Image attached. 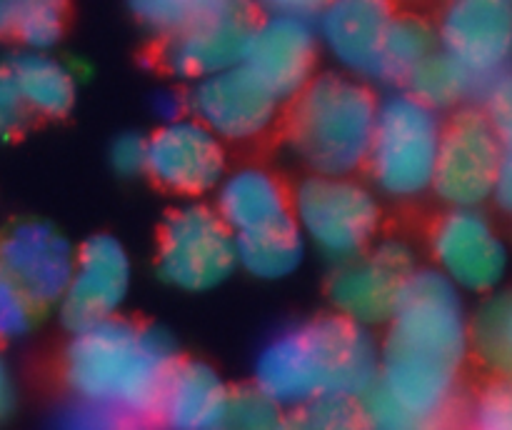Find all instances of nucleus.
<instances>
[{
    "mask_svg": "<svg viewBox=\"0 0 512 430\" xmlns=\"http://www.w3.org/2000/svg\"><path fill=\"white\" fill-rule=\"evenodd\" d=\"M285 425L283 405L270 398L258 385L248 390H238L230 395L228 428L245 430H270Z\"/></svg>",
    "mask_w": 512,
    "mask_h": 430,
    "instance_id": "c85d7f7f",
    "label": "nucleus"
},
{
    "mask_svg": "<svg viewBox=\"0 0 512 430\" xmlns=\"http://www.w3.org/2000/svg\"><path fill=\"white\" fill-rule=\"evenodd\" d=\"M440 48L438 28L418 15H395L388 35H385L383 53H380L378 75L383 83H405L415 68Z\"/></svg>",
    "mask_w": 512,
    "mask_h": 430,
    "instance_id": "b1692460",
    "label": "nucleus"
},
{
    "mask_svg": "<svg viewBox=\"0 0 512 430\" xmlns=\"http://www.w3.org/2000/svg\"><path fill=\"white\" fill-rule=\"evenodd\" d=\"M395 0H330L318 18V38L345 73L375 80Z\"/></svg>",
    "mask_w": 512,
    "mask_h": 430,
    "instance_id": "a211bd4d",
    "label": "nucleus"
},
{
    "mask_svg": "<svg viewBox=\"0 0 512 430\" xmlns=\"http://www.w3.org/2000/svg\"><path fill=\"white\" fill-rule=\"evenodd\" d=\"M410 3H428V0H410Z\"/></svg>",
    "mask_w": 512,
    "mask_h": 430,
    "instance_id": "ea45409f",
    "label": "nucleus"
},
{
    "mask_svg": "<svg viewBox=\"0 0 512 430\" xmlns=\"http://www.w3.org/2000/svg\"><path fill=\"white\" fill-rule=\"evenodd\" d=\"M35 305L0 265V340L20 338L33 325Z\"/></svg>",
    "mask_w": 512,
    "mask_h": 430,
    "instance_id": "c756f323",
    "label": "nucleus"
},
{
    "mask_svg": "<svg viewBox=\"0 0 512 430\" xmlns=\"http://www.w3.org/2000/svg\"><path fill=\"white\" fill-rule=\"evenodd\" d=\"M10 408H13V380H10V370L0 353V420L10 413Z\"/></svg>",
    "mask_w": 512,
    "mask_h": 430,
    "instance_id": "4c0bfd02",
    "label": "nucleus"
},
{
    "mask_svg": "<svg viewBox=\"0 0 512 430\" xmlns=\"http://www.w3.org/2000/svg\"><path fill=\"white\" fill-rule=\"evenodd\" d=\"M438 268L465 293H493L510 268V250L480 208H450L430 235Z\"/></svg>",
    "mask_w": 512,
    "mask_h": 430,
    "instance_id": "1a4fd4ad",
    "label": "nucleus"
},
{
    "mask_svg": "<svg viewBox=\"0 0 512 430\" xmlns=\"http://www.w3.org/2000/svg\"><path fill=\"white\" fill-rule=\"evenodd\" d=\"M13 73L15 85L23 95L30 113L58 118L73 108L75 75L65 63L55 60L45 50H28L13 55L5 63Z\"/></svg>",
    "mask_w": 512,
    "mask_h": 430,
    "instance_id": "412c9836",
    "label": "nucleus"
},
{
    "mask_svg": "<svg viewBox=\"0 0 512 430\" xmlns=\"http://www.w3.org/2000/svg\"><path fill=\"white\" fill-rule=\"evenodd\" d=\"M220 3L223 0H130V10L145 28L170 38Z\"/></svg>",
    "mask_w": 512,
    "mask_h": 430,
    "instance_id": "a878e982",
    "label": "nucleus"
},
{
    "mask_svg": "<svg viewBox=\"0 0 512 430\" xmlns=\"http://www.w3.org/2000/svg\"><path fill=\"white\" fill-rule=\"evenodd\" d=\"M443 123L438 110L413 93H393L378 105L368 153L370 180L380 193L398 200L420 198L433 188Z\"/></svg>",
    "mask_w": 512,
    "mask_h": 430,
    "instance_id": "39448f33",
    "label": "nucleus"
},
{
    "mask_svg": "<svg viewBox=\"0 0 512 430\" xmlns=\"http://www.w3.org/2000/svg\"><path fill=\"white\" fill-rule=\"evenodd\" d=\"M505 143L485 110L465 108L443 128L433 190L450 208H480L493 198Z\"/></svg>",
    "mask_w": 512,
    "mask_h": 430,
    "instance_id": "6e6552de",
    "label": "nucleus"
},
{
    "mask_svg": "<svg viewBox=\"0 0 512 430\" xmlns=\"http://www.w3.org/2000/svg\"><path fill=\"white\" fill-rule=\"evenodd\" d=\"M440 48L485 85L512 70V0H445Z\"/></svg>",
    "mask_w": 512,
    "mask_h": 430,
    "instance_id": "ddd939ff",
    "label": "nucleus"
},
{
    "mask_svg": "<svg viewBox=\"0 0 512 430\" xmlns=\"http://www.w3.org/2000/svg\"><path fill=\"white\" fill-rule=\"evenodd\" d=\"M230 390L210 365L178 363L165 383L158 418L178 430H215L228 425Z\"/></svg>",
    "mask_w": 512,
    "mask_h": 430,
    "instance_id": "6ab92c4d",
    "label": "nucleus"
},
{
    "mask_svg": "<svg viewBox=\"0 0 512 430\" xmlns=\"http://www.w3.org/2000/svg\"><path fill=\"white\" fill-rule=\"evenodd\" d=\"M318 40V28L310 18L268 13L255 23L243 63L253 68L280 100L295 98L313 80Z\"/></svg>",
    "mask_w": 512,
    "mask_h": 430,
    "instance_id": "f3484780",
    "label": "nucleus"
},
{
    "mask_svg": "<svg viewBox=\"0 0 512 430\" xmlns=\"http://www.w3.org/2000/svg\"><path fill=\"white\" fill-rule=\"evenodd\" d=\"M220 135L198 118L165 120L148 138V173L178 195L218 190L225 178V150Z\"/></svg>",
    "mask_w": 512,
    "mask_h": 430,
    "instance_id": "4468645a",
    "label": "nucleus"
},
{
    "mask_svg": "<svg viewBox=\"0 0 512 430\" xmlns=\"http://www.w3.org/2000/svg\"><path fill=\"white\" fill-rule=\"evenodd\" d=\"M408 90L425 105L440 110L458 108L473 95H483V83L473 75V70L465 68L458 58L448 53V50L438 48L430 53L418 68L410 73L405 80Z\"/></svg>",
    "mask_w": 512,
    "mask_h": 430,
    "instance_id": "5701e85b",
    "label": "nucleus"
},
{
    "mask_svg": "<svg viewBox=\"0 0 512 430\" xmlns=\"http://www.w3.org/2000/svg\"><path fill=\"white\" fill-rule=\"evenodd\" d=\"M275 90L245 63L195 80L188 108L223 140H250L263 135L278 115Z\"/></svg>",
    "mask_w": 512,
    "mask_h": 430,
    "instance_id": "9b49d317",
    "label": "nucleus"
},
{
    "mask_svg": "<svg viewBox=\"0 0 512 430\" xmlns=\"http://www.w3.org/2000/svg\"><path fill=\"white\" fill-rule=\"evenodd\" d=\"M23 8L25 0H0V38H8L15 33Z\"/></svg>",
    "mask_w": 512,
    "mask_h": 430,
    "instance_id": "e433bc0d",
    "label": "nucleus"
},
{
    "mask_svg": "<svg viewBox=\"0 0 512 430\" xmlns=\"http://www.w3.org/2000/svg\"><path fill=\"white\" fill-rule=\"evenodd\" d=\"M485 113L498 130L505 148H512V70L490 80L483 90Z\"/></svg>",
    "mask_w": 512,
    "mask_h": 430,
    "instance_id": "2f4dec72",
    "label": "nucleus"
},
{
    "mask_svg": "<svg viewBox=\"0 0 512 430\" xmlns=\"http://www.w3.org/2000/svg\"><path fill=\"white\" fill-rule=\"evenodd\" d=\"M253 0H223L188 28L165 38L163 60L178 78L203 80L243 63L253 35Z\"/></svg>",
    "mask_w": 512,
    "mask_h": 430,
    "instance_id": "f8f14e48",
    "label": "nucleus"
},
{
    "mask_svg": "<svg viewBox=\"0 0 512 430\" xmlns=\"http://www.w3.org/2000/svg\"><path fill=\"white\" fill-rule=\"evenodd\" d=\"M238 265H243L250 275L263 280L288 278L300 268L305 258V240L298 220H278L265 228L238 233Z\"/></svg>",
    "mask_w": 512,
    "mask_h": 430,
    "instance_id": "4be33fe9",
    "label": "nucleus"
},
{
    "mask_svg": "<svg viewBox=\"0 0 512 430\" xmlns=\"http://www.w3.org/2000/svg\"><path fill=\"white\" fill-rule=\"evenodd\" d=\"M470 343L495 378L512 380V290L493 293L470 318Z\"/></svg>",
    "mask_w": 512,
    "mask_h": 430,
    "instance_id": "393cba45",
    "label": "nucleus"
},
{
    "mask_svg": "<svg viewBox=\"0 0 512 430\" xmlns=\"http://www.w3.org/2000/svg\"><path fill=\"white\" fill-rule=\"evenodd\" d=\"M388 325L378 383L415 428L438 425L453 408L460 368L473 350L460 288L440 270H415Z\"/></svg>",
    "mask_w": 512,
    "mask_h": 430,
    "instance_id": "f257e3e1",
    "label": "nucleus"
},
{
    "mask_svg": "<svg viewBox=\"0 0 512 430\" xmlns=\"http://www.w3.org/2000/svg\"><path fill=\"white\" fill-rule=\"evenodd\" d=\"M285 425L293 428H313V430H343L363 425L360 418L358 398L350 395H320L310 403L293 408Z\"/></svg>",
    "mask_w": 512,
    "mask_h": 430,
    "instance_id": "cd10ccee",
    "label": "nucleus"
},
{
    "mask_svg": "<svg viewBox=\"0 0 512 430\" xmlns=\"http://www.w3.org/2000/svg\"><path fill=\"white\" fill-rule=\"evenodd\" d=\"M175 365L168 333L113 318L75 333L63 373L73 400L98 408L118 428L158 418Z\"/></svg>",
    "mask_w": 512,
    "mask_h": 430,
    "instance_id": "f03ea898",
    "label": "nucleus"
},
{
    "mask_svg": "<svg viewBox=\"0 0 512 430\" xmlns=\"http://www.w3.org/2000/svg\"><path fill=\"white\" fill-rule=\"evenodd\" d=\"M238 265V238L218 210L188 203L168 215L158 245V275L185 293L218 288Z\"/></svg>",
    "mask_w": 512,
    "mask_h": 430,
    "instance_id": "0eeeda50",
    "label": "nucleus"
},
{
    "mask_svg": "<svg viewBox=\"0 0 512 430\" xmlns=\"http://www.w3.org/2000/svg\"><path fill=\"white\" fill-rule=\"evenodd\" d=\"M220 218L235 235L265 228L293 215V203L278 178L263 168H240L218 185Z\"/></svg>",
    "mask_w": 512,
    "mask_h": 430,
    "instance_id": "aec40b11",
    "label": "nucleus"
},
{
    "mask_svg": "<svg viewBox=\"0 0 512 430\" xmlns=\"http://www.w3.org/2000/svg\"><path fill=\"white\" fill-rule=\"evenodd\" d=\"M380 378V350L368 328L345 315L295 325L270 340L255 363V385L283 408L320 395L363 398Z\"/></svg>",
    "mask_w": 512,
    "mask_h": 430,
    "instance_id": "7ed1b4c3",
    "label": "nucleus"
},
{
    "mask_svg": "<svg viewBox=\"0 0 512 430\" xmlns=\"http://www.w3.org/2000/svg\"><path fill=\"white\" fill-rule=\"evenodd\" d=\"M110 163L120 175L148 173V138L135 133L118 138L110 150Z\"/></svg>",
    "mask_w": 512,
    "mask_h": 430,
    "instance_id": "72a5a7b5",
    "label": "nucleus"
},
{
    "mask_svg": "<svg viewBox=\"0 0 512 430\" xmlns=\"http://www.w3.org/2000/svg\"><path fill=\"white\" fill-rule=\"evenodd\" d=\"M415 270L408 245L388 240L338 265L330 278V300L340 315L365 328L390 323Z\"/></svg>",
    "mask_w": 512,
    "mask_h": 430,
    "instance_id": "9d476101",
    "label": "nucleus"
},
{
    "mask_svg": "<svg viewBox=\"0 0 512 430\" xmlns=\"http://www.w3.org/2000/svg\"><path fill=\"white\" fill-rule=\"evenodd\" d=\"M28 113L30 110L15 85L13 73L8 65H0V140H8L10 135L18 133Z\"/></svg>",
    "mask_w": 512,
    "mask_h": 430,
    "instance_id": "473e14b6",
    "label": "nucleus"
},
{
    "mask_svg": "<svg viewBox=\"0 0 512 430\" xmlns=\"http://www.w3.org/2000/svg\"><path fill=\"white\" fill-rule=\"evenodd\" d=\"M293 218L318 253L345 263L365 253L378 235L380 205L373 190L350 175L313 173L295 190Z\"/></svg>",
    "mask_w": 512,
    "mask_h": 430,
    "instance_id": "423d86ee",
    "label": "nucleus"
},
{
    "mask_svg": "<svg viewBox=\"0 0 512 430\" xmlns=\"http://www.w3.org/2000/svg\"><path fill=\"white\" fill-rule=\"evenodd\" d=\"M268 13H293L303 18H315L330 0H253Z\"/></svg>",
    "mask_w": 512,
    "mask_h": 430,
    "instance_id": "f704fd0d",
    "label": "nucleus"
},
{
    "mask_svg": "<svg viewBox=\"0 0 512 430\" xmlns=\"http://www.w3.org/2000/svg\"><path fill=\"white\" fill-rule=\"evenodd\" d=\"M68 3L65 0H25L13 38L28 50H48L60 40L65 28Z\"/></svg>",
    "mask_w": 512,
    "mask_h": 430,
    "instance_id": "bb28decb",
    "label": "nucleus"
},
{
    "mask_svg": "<svg viewBox=\"0 0 512 430\" xmlns=\"http://www.w3.org/2000/svg\"><path fill=\"white\" fill-rule=\"evenodd\" d=\"M378 105L363 78L318 75L293 98L290 150L313 173L353 175L368 163Z\"/></svg>",
    "mask_w": 512,
    "mask_h": 430,
    "instance_id": "20e7f679",
    "label": "nucleus"
},
{
    "mask_svg": "<svg viewBox=\"0 0 512 430\" xmlns=\"http://www.w3.org/2000/svg\"><path fill=\"white\" fill-rule=\"evenodd\" d=\"M493 200L503 213H508L512 218V148L505 150L503 163H500L498 180H495Z\"/></svg>",
    "mask_w": 512,
    "mask_h": 430,
    "instance_id": "c9c22d12",
    "label": "nucleus"
},
{
    "mask_svg": "<svg viewBox=\"0 0 512 430\" xmlns=\"http://www.w3.org/2000/svg\"><path fill=\"white\" fill-rule=\"evenodd\" d=\"M158 110H160V113L165 115V120L180 118V113H178V110H180V103H178V100L173 98V95H168V93L160 95V98H158Z\"/></svg>",
    "mask_w": 512,
    "mask_h": 430,
    "instance_id": "58836bf2",
    "label": "nucleus"
},
{
    "mask_svg": "<svg viewBox=\"0 0 512 430\" xmlns=\"http://www.w3.org/2000/svg\"><path fill=\"white\" fill-rule=\"evenodd\" d=\"M78 253L63 233L40 220L15 223L0 235V265L35 308L60 303Z\"/></svg>",
    "mask_w": 512,
    "mask_h": 430,
    "instance_id": "2eb2a0df",
    "label": "nucleus"
},
{
    "mask_svg": "<svg viewBox=\"0 0 512 430\" xmlns=\"http://www.w3.org/2000/svg\"><path fill=\"white\" fill-rule=\"evenodd\" d=\"M130 290V258L123 243L95 235L80 248L60 315L73 333L113 320Z\"/></svg>",
    "mask_w": 512,
    "mask_h": 430,
    "instance_id": "dca6fc26",
    "label": "nucleus"
},
{
    "mask_svg": "<svg viewBox=\"0 0 512 430\" xmlns=\"http://www.w3.org/2000/svg\"><path fill=\"white\" fill-rule=\"evenodd\" d=\"M473 423L485 430H512V380L495 378L475 398Z\"/></svg>",
    "mask_w": 512,
    "mask_h": 430,
    "instance_id": "7c9ffc66",
    "label": "nucleus"
}]
</instances>
